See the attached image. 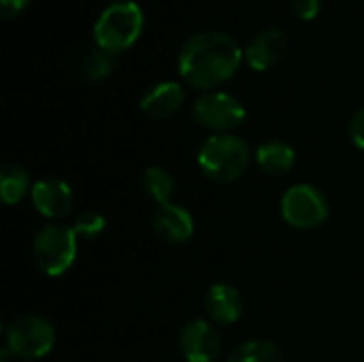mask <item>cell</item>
<instances>
[{
    "mask_svg": "<svg viewBox=\"0 0 364 362\" xmlns=\"http://www.w3.org/2000/svg\"><path fill=\"white\" fill-rule=\"evenodd\" d=\"M105 218L98 213V211H81L73 224V230L77 233L79 239H85V241H94L96 237L102 235L105 230Z\"/></svg>",
    "mask_w": 364,
    "mask_h": 362,
    "instance_id": "cell-19",
    "label": "cell"
},
{
    "mask_svg": "<svg viewBox=\"0 0 364 362\" xmlns=\"http://www.w3.org/2000/svg\"><path fill=\"white\" fill-rule=\"evenodd\" d=\"M250 160L252 149L247 141L230 132L211 134L198 149V166L215 183H232L243 177Z\"/></svg>",
    "mask_w": 364,
    "mask_h": 362,
    "instance_id": "cell-2",
    "label": "cell"
},
{
    "mask_svg": "<svg viewBox=\"0 0 364 362\" xmlns=\"http://www.w3.org/2000/svg\"><path fill=\"white\" fill-rule=\"evenodd\" d=\"M115 68V58L113 53L96 47V49H87L83 51L75 62H73V75L81 81H102L107 79Z\"/></svg>",
    "mask_w": 364,
    "mask_h": 362,
    "instance_id": "cell-15",
    "label": "cell"
},
{
    "mask_svg": "<svg viewBox=\"0 0 364 362\" xmlns=\"http://www.w3.org/2000/svg\"><path fill=\"white\" fill-rule=\"evenodd\" d=\"M350 139L356 147L364 149V107L350 122Z\"/></svg>",
    "mask_w": 364,
    "mask_h": 362,
    "instance_id": "cell-20",
    "label": "cell"
},
{
    "mask_svg": "<svg viewBox=\"0 0 364 362\" xmlns=\"http://www.w3.org/2000/svg\"><path fill=\"white\" fill-rule=\"evenodd\" d=\"M32 192L30 175L19 164H4L0 169V196L4 205H17L26 194Z\"/></svg>",
    "mask_w": 364,
    "mask_h": 362,
    "instance_id": "cell-16",
    "label": "cell"
},
{
    "mask_svg": "<svg viewBox=\"0 0 364 362\" xmlns=\"http://www.w3.org/2000/svg\"><path fill=\"white\" fill-rule=\"evenodd\" d=\"M179 350L186 362H218L222 354V339L207 320H190L179 333Z\"/></svg>",
    "mask_w": 364,
    "mask_h": 362,
    "instance_id": "cell-8",
    "label": "cell"
},
{
    "mask_svg": "<svg viewBox=\"0 0 364 362\" xmlns=\"http://www.w3.org/2000/svg\"><path fill=\"white\" fill-rule=\"evenodd\" d=\"M205 309H207V316L211 318V322H215L220 326H230L241 318L243 299L235 286L220 282L207 290Z\"/></svg>",
    "mask_w": 364,
    "mask_h": 362,
    "instance_id": "cell-12",
    "label": "cell"
},
{
    "mask_svg": "<svg viewBox=\"0 0 364 362\" xmlns=\"http://www.w3.org/2000/svg\"><path fill=\"white\" fill-rule=\"evenodd\" d=\"M288 51V38L277 28L260 30L245 49V60L254 70H267L284 60Z\"/></svg>",
    "mask_w": 364,
    "mask_h": 362,
    "instance_id": "cell-11",
    "label": "cell"
},
{
    "mask_svg": "<svg viewBox=\"0 0 364 362\" xmlns=\"http://www.w3.org/2000/svg\"><path fill=\"white\" fill-rule=\"evenodd\" d=\"M186 100V92L177 81H162L145 92L141 98V111L151 119H166L175 115Z\"/></svg>",
    "mask_w": 364,
    "mask_h": 362,
    "instance_id": "cell-13",
    "label": "cell"
},
{
    "mask_svg": "<svg viewBox=\"0 0 364 362\" xmlns=\"http://www.w3.org/2000/svg\"><path fill=\"white\" fill-rule=\"evenodd\" d=\"M77 233L64 224H49L41 228L32 243L38 269L49 277L64 275L77 258Z\"/></svg>",
    "mask_w": 364,
    "mask_h": 362,
    "instance_id": "cell-4",
    "label": "cell"
},
{
    "mask_svg": "<svg viewBox=\"0 0 364 362\" xmlns=\"http://www.w3.org/2000/svg\"><path fill=\"white\" fill-rule=\"evenodd\" d=\"M143 11L132 0H122L109 4L94 26V41L100 49L109 53H119L134 45L143 30Z\"/></svg>",
    "mask_w": 364,
    "mask_h": 362,
    "instance_id": "cell-3",
    "label": "cell"
},
{
    "mask_svg": "<svg viewBox=\"0 0 364 362\" xmlns=\"http://www.w3.org/2000/svg\"><path fill=\"white\" fill-rule=\"evenodd\" d=\"M11 356H13V354H11L6 348H2V352H0V358H2V361L0 362H11Z\"/></svg>",
    "mask_w": 364,
    "mask_h": 362,
    "instance_id": "cell-23",
    "label": "cell"
},
{
    "mask_svg": "<svg viewBox=\"0 0 364 362\" xmlns=\"http://www.w3.org/2000/svg\"><path fill=\"white\" fill-rule=\"evenodd\" d=\"M292 9L301 19H314L320 11V0H292Z\"/></svg>",
    "mask_w": 364,
    "mask_h": 362,
    "instance_id": "cell-21",
    "label": "cell"
},
{
    "mask_svg": "<svg viewBox=\"0 0 364 362\" xmlns=\"http://www.w3.org/2000/svg\"><path fill=\"white\" fill-rule=\"evenodd\" d=\"M256 162L260 166L262 173L273 175V177H282L286 173H290L294 169L296 162V151L292 145L284 143V141H267L256 149Z\"/></svg>",
    "mask_w": 364,
    "mask_h": 362,
    "instance_id": "cell-14",
    "label": "cell"
},
{
    "mask_svg": "<svg viewBox=\"0 0 364 362\" xmlns=\"http://www.w3.org/2000/svg\"><path fill=\"white\" fill-rule=\"evenodd\" d=\"M151 228L162 241L179 245L192 239L194 218L188 209L175 203H164V205H156L151 213Z\"/></svg>",
    "mask_w": 364,
    "mask_h": 362,
    "instance_id": "cell-10",
    "label": "cell"
},
{
    "mask_svg": "<svg viewBox=\"0 0 364 362\" xmlns=\"http://www.w3.org/2000/svg\"><path fill=\"white\" fill-rule=\"evenodd\" d=\"M282 218L286 224L299 230H314L320 228L331 213L328 198L322 190L311 183H296L286 190L282 196Z\"/></svg>",
    "mask_w": 364,
    "mask_h": 362,
    "instance_id": "cell-6",
    "label": "cell"
},
{
    "mask_svg": "<svg viewBox=\"0 0 364 362\" xmlns=\"http://www.w3.org/2000/svg\"><path fill=\"white\" fill-rule=\"evenodd\" d=\"M28 2L30 0H0V15L4 19L15 17V15H19L28 6Z\"/></svg>",
    "mask_w": 364,
    "mask_h": 362,
    "instance_id": "cell-22",
    "label": "cell"
},
{
    "mask_svg": "<svg viewBox=\"0 0 364 362\" xmlns=\"http://www.w3.org/2000/svg\"><path fill=\"white\" fill-rule=\"evenodd\" d=\"M55 331L49 320L41 316L15 318L4 333V348L21 361H36L53 350Z\"/></svg>",
    "mask_w": 364,
    "mask_h": 362,
    "instance_id": "cell-5",
    "label": "cell"
},
{
    "mask_svg": "<svg viewBox=\"0 0 364 362\" xmlns=\"http://www.w3.org/2000/svg\"><path fill=\"white\" fill-rule=\"evenodd\" d=\"M228 362H284L282 350L267 339H250L232 350Z\"/></svg>",
    "mask_w": 364,
    "mask_h": 362,
    "instance_id": "cell-17",
    "label": "cell"
},
{
    "mask_svg": "<svg viewBox=\"0 0 364 362\" xmlns=\"http://www.w3.org/2000/svg\"><path fill=\"white\" fill-rule=\"evenodd\" d=\"M239 43L220 30H205L190 36L179 51V73L188 85L209 90L228 81L241 66Z\"/></svg>",
    "mask_w": 364,
    "mask_h": 362,
    "instance_id": "cell-1",
    "label": "cell"
},
{
    "mask_svg": "<svg viewBox=\"0 0 364 362\" xmlns=\"http://www.w3.org/2000/svg\"><path fill=\"white\" fill-rule=\"evenodd\" d=\"M192 117L198 126L224 134L243 124L245 107L226 92H207L194 100Z\"/></svg>",
    "mask_w": 364,
    "mask_h": 362,
    "instance_id": "cell-7",
    "label": "cell"
},
{
    "mask_svg": "<svg viewBox=\"0 0 364 362\" xmlns=\"http://www.w3.org/2000/svg\"><path fill=\"white\" fill-rule=\"evenodd\" d=\"M141 188L156 205H164V203H168V198L175 190V181L166 169L149 166V169H145V173L141 177Z\"/></svg>",
    "mask_w": 364,
    "mask_h": 362,
    "instance_id": "cell-18",
    "label": "cell"
},
{
    "mask_svg": "<svg viewBox=\"0 0 364 362\" xmlns=\"http://www.w3.org/2000/svg\"><path fill=\"white\" fill-rule=\"evenodd\" d=\"M30 198H32L34 209L49 220H60V218L68 215L75 205L70 186L58 177L38 179L32 186Z\"/></svg>",
    "mask_w": 364,
    "mask_h": 362,
    "instance_id": "cell-9",
    "label": "cell"
}]
</instances>
